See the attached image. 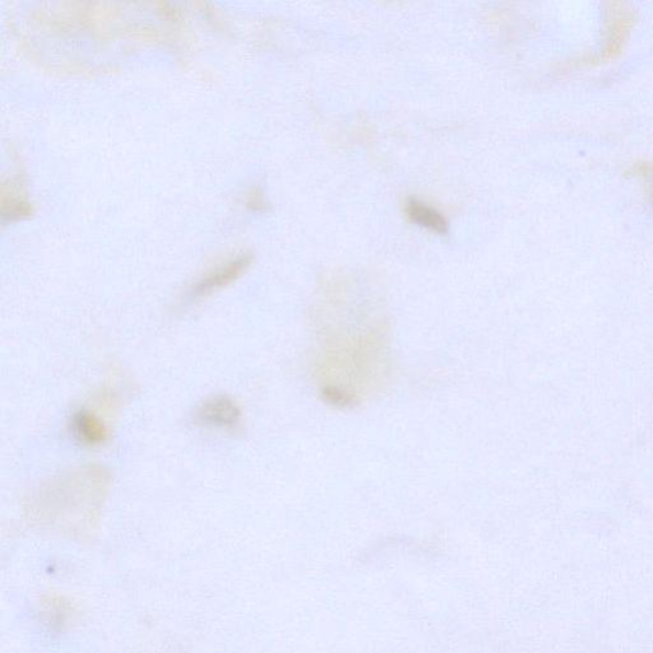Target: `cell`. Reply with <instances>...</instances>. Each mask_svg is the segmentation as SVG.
I'll use <instances>...</instances> for the list:
<instances>
[{
    "label": "cell",
    "mask_w": 653,
    "mask_h": 653,
    "mask_svg": "<svg viewBox=\"0 0 653 653\" xmlns=\"http://www.w3.org/2000/svg\"><path fill=\"white\" fill-rule=\"evenodd\" d=\"M313 376L325 403L357 407L382 392L393 369L391 325L380 297L344 272L322 279L313 304Z\"/></svg>",
    "instance_id": "1"
},
{
    "label": "cell",
    "mask_w": 653,
    "mask_h": 653,
    "mask_svg": "<svg viewBox=\"0 0 653 653\" xmlns=\"http://www.w3.org/2000/svg\"><path fill=\"white\" fill-rule=\"evenodd\" d=\"M182 18V12L168 4L47 3L29 15L27 44L35 53L52 44L45 54L63 45L61 52L75 57L77 50H92L94 70L98 54L104 57L109 46L124 53L138 45L165 43L176 36Z\"/></svg>",
    "instance_id": "2"
},
{
    "label": "cell",
    "mask_w": 653,
    "mask_h": 653,
    "mask_svg": "<svg viewBox=\"0 0 653 653\" xmlns=\"http://www.w3.org/2000/svg\"><path fill=\"white\" fill-rule=\"evenodd\" d=\"M109 471L98 465L77 468L47 480L31 495L27 509L38 522L68 530L93 523L108 497Z\"/></svg>",
    "instance_id": "3"
},
{
    "label": "cell",
    "mask_w": 653,
    "mask_h": 653,
    "mask_svg": "<svg viewBox=\"0 0 653 653\" xmlns=\"http://www.w3.org/2000/svg\"><path fill=\"white\" fill-rule=\"evenodd\" d=\"M254 262V256L248 251H240L224 261L211 267L206 272L201 274L191 288L185 293L187 303H196L206 299L217 291L223 290L236 280H239L246 273Z\"/></svg>",
    "instance_id": "4"
},
{
    "label": "cell",
    "mask_w": 653,
    "mask_h": 653,
    "mask_svg": "<svg viewBox=\"0 0 653 653\" xmlns=\"http://www.w3.org/2000/svg\"><path fill=\"white\" fill-rule=\"evenodd\" d=\"M605 43L601 49L600 59L610 60L619 57L624 50L629 36L634 25V13L624 3L610 2L605 11Z\"/></svg>",
    "instance_id": "5"
},
{
    "label": "cell",
    "mask_w": 653,
    "mask_h": 653,
    "mask_svg": "<svg viewBox=\"0 0 653 653\" xmlns=\"http://www.w3.org/2000/svg\"><path fill=\"white\" fill-rule=\"evenodd\" d=\"M194 419L204 428L233 430L241 423V410L233 398L218 395L203 401Z\"/></svg>",
    "instance_id": "6"
},
{
    "label": "cell",
    "mask_w": 653,
    "mask_h": 653,
    "mask_svg": "<svg viewBox=\"0 0 653 653\" xmlns=\"http://www.w3.org/2000/svg\"><path fill=\"white\" fill-rule=\"evenodd\" d=\"M34 214V204L29 199L25 179L20 174L4 178L2 183L3 223H15Z\"/></svg>",
    "instance_id": "7"
},
{
    "label": "cell",
    "mask_w": 653,
    "mask_h": 653,
    "mask_svg": "<svg viewBox=\"0 0 653 653\" xmlns=\"http://www.w3.org/2000/svg\"><path fill=\"white\" fill-rule=\"evenodd\" d=\"M70 431L83 446H101L109 439L108 425L90 410H80L74 414L72 420H70Z\"/></svg>",
    "instance_id": "8"
},
{
    "label": "cell",
    "mask_w": 653,
    "mask_h": 653,
    "mask_svg": "<svg viewBox=\"0 0 653 653\" xmlns=\"http://www.w3.org/2000/svg\"><path fill=\"white\" fill-rule=\"evenodd\" d=\"M405 211L413 223L432 233L447 234L448 223L446 217L429 204L412 199L406 202Z\"/></svg>",
    "instance_id": "9"
},
{
    "label": "cell",
    "mask_w": 653,
    "mask_h": 653,
    "mask_svg": "<svg viewBox=\"0 0 653 653\" xmlns=\"http://www.w3.org/2000/svg\"><path fill=\"white\" fill-rule=\"evenodd\" d=\"M631 170L637 178L642 180L644 188H646L650 203L653 207V162H635Z\"/></svg>",
    "instance_id": "10"
},
{
    "label": "cell",
    "mask_w": 653,
    "mask_h": 653,
    "mask_svg": "<svg viewBox=\"0 0 653 653\" xmlns=\"http://www.w3.org/2000/svg\"><path fill=\"white\" fill-rule=\"evenodd\" d=\"M247 206L254 211H266L269 209V202H267L263 192L259 189H254L247 195Z\"/></svg>",
    "instance_id": "11"
}]
</instances>
